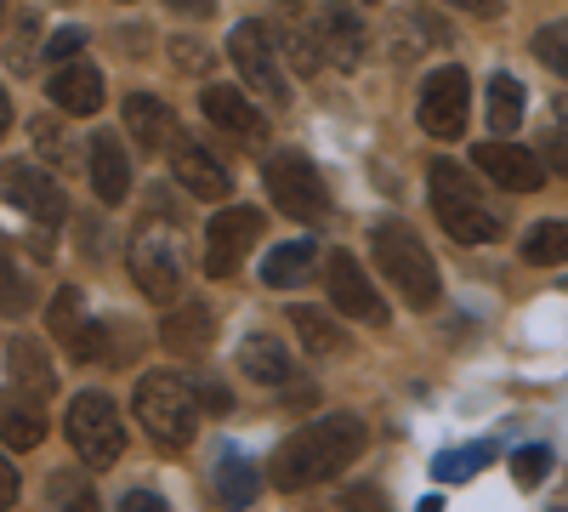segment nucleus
<instances>
[{
    "mask_svg": "<svg viewBox=\"0 0 568 512\" xmlns=\"http://www.w3.org/2000/svg\"><path fill=\"white\" fill-rule=\"evenodd\" d=\"M364 444H369L364 415H353V410L318 415V422L296 428L291 439H284V444L273 450V484H278V490H307V484H324V479L347 473L353 461L364 455Z\"/></svg>",
    "mask_w": 568,
    "mask_h": 512,
    "instance_id": "nucleus-1",
    "label": "nucleus"
},
{
    "mask_svg": "<svg viewBox=\"0 0 568 512\" xmlns=\"http://www.w3.org/2000/svg\"><path fill=\"white\" fill-rule=\"evenodd\" d=\"M426 182H433V211L444 222V234L455 245H489L500 234V217L489 211L484 189L471 182L455 160H433V171H426Z\"/></svg>",
    "mask_w": 568,
    "mask_h": 512,
    "instance_id": "nucleus-2",
    "label": "nucleus"
},
{
    "mask_svg": "<svg viewBox=\"0 0 568 512\" xmlns=\"http://www.w3.org/2000/svg\"><path fill=\"white\" fill-rule=\"evenodd\" d=\"M136 422H142V433H149L154 444L187 450V444H194V433H200V399L187 393L182 377L154 370V377L136 382Z\"/></svg>",
    "mask_w": 568,
    "mask_h": 512,
    "instance_id": "nucleus-3",
    "label": "nucleus"
},
{
    "mask_svg": "<svg viewBox=\"0 0 568 512\" xmlns=\"http://www.w3.org/2000/svg\"><path fill=\"white\" fill-rule=\"evenodd\" d=\"M375 268L393 279L398 297H404L409 308H433L438 291H444L433 251H426V245L415 240V228H404V222H382V228H375Z\"/></svg>",
    "mask_w": 568,
    "mask_h": 512,
    "instance_id": "nucleus-4",
    "label": "nucleus"
},
{
    "mask_svg": "<svg viewBox=\"0 0 568 512\" xmlns=\"http://www.w3.org/2000/svg\"><path fill=\"white\" fill-rule=\"evenodd\" d=\"M69 444L85 461V473H103V468L120 461L125 422H120V410H114L109 393H74V404H69Z\"/></svg>",
    "mask_w": 568,
    "mask_h": 512,
    "instance_id": "nucleus-5",
    "label": "nucleus"
},
{
    "mask_svg": "<svg viewBox=\"0 0 568 512\" xmlns=\"http://www.w3.org/2000/svg\"><path fill=\"white\" fill-rule=\"evenodd\" d=\"M262 182H267V194L284 217H296V222H324L329 217V189H324L318 165L302 149H278L262 165Z\"/></svg>",
    "mask_w": 568,
    "mask_h": 512,
    "instance_id": "nucleus-6",
    "label": "nucleus"
},
{
    "mask_svg": "<svg viewBox=\"0 0 568 512\" xmlns=\"http://www.w3.org/2000/svg\"><path fill=\"white\" fill-rule=\"evenodd\" d=\"M0 200H12L34 222V234L45 240V251H52V228H63V217H69V200H63L52 171H40L29 160H0Z\"/></svg>",
    "mask_w": 568,
    "mask_h": 512,
    "instance_id": "nucleus-7",
    "label": "nucleus"
},
{
    "mask_svg": "<svg viewBox=\"0 0 568 512\" xmlns=\"http://www.w3.org/2000/svg\"><path fill=\"white\" fill-rule=\"evenodd\" d=\"M227 58L233 69L245 74V86L256 91V103L267 109H291V86H284V69H278V52H273V29L267 23H240L227 34Z\"/></svg>",
    "mask_w": 568,
    "mask_h": 512,
    "instance_id": "nucleus-8",
    "label": "nucleus"
},
{
    "mask_svg": "<svg viewBox=\"0 0 568 512\" xmlns=\"http://www.w3.org/2000/svg\"><path fill=\"white\" fill-rule=\"evenodd\" d=\"M131 279H136V291L160 308H171L182 297V251L165 228H142L131 240Z\"/></svg>",
    "mask_w": 568,
    "mask_h": 512,
    "instance_id": "nucleus-9",
    "label": "nucleus"
},
{
    "mask_svg": "<svg viewBox=\"0 0 568 512\" xmlns=\"http://www.w3.org/2000/svg\"><path fill=\"white\" fill-rule=\"evenodd\" d=\"M466 120H471V80H466L460 63H444L420 86V126L433 137H444V143H455L466 131Z\"/></svg>",
    "mask_w": 568,
    "mask_h": 512,
    "instance_id": "nucleus-10",
    "label": "nucleus"
},
{
    "mask_svg": "<svg viewBox=\"0 0 568 512\" xmlns=\"http://www.w3.org/2000/svg\"><path fill=\"white\" fill-rule=\"evenodd\" d=\"M256 240H262V211H251V205L216 211L211 228H205V273L211 279H233Z\"/></svg>",
    "mask_w": 568,
    "mask_h": 512,
    "instance_id": "nucleus-11",
    "label": "nucleus"
},
{
    "mask_svg": "<svg viewBox=\"0 0 568 512\" xmlns=\"http://www.w3.org/2000/svg\"><path fill=\"white\" fill-rule=\"evenodd\" d=\"M171 171H176V182H182L194 200H227V189H233L227 160H222L211 143H200L194 131H176V137H171Z\"/></svg>",
    "mask_w": 568,
    "mask_h": 512,
    "instance_id": "nucleus-12",
    "label": "nucleus"
},
{
    "mask_svg": "<svg viewBox=\"0 0 568 512\" xmlns=\"http://www.w3.org/2000/svg\"><path fill=\"white\" fill-rule=\"evenodd\" d=\"M324 285H329V302H336L347 319H364V324H387V319H393L387 302H382V291L369 285L364 268H358V257H347V251H329Z\"/></svg>",
    "mask_w": 568,
    "mask_h": 512,
    "instance_id": "nucleus-13",
    "label": "nucleus"
},
{
    "mask_svg": "<svg viewBox=\"0 0 568 512\" xmlns=\"http://www.w3.org/2000/svg\"><path fill=\"white\" fill-rule=\"evenodd\" d=\"M471 160H478V171L495 182V189H511V194H535V189H546V160L535 154V149H524V143H478L471 149Z\"/></svg>",
    "mask_w": 568,
    "mask_h": 512,
    "instance_id": "nucleus-14",
    "label": "nucleus"
},
{
    "mask_svg": "<svg viewBox=\"0 0 568 512\" xmlns=\"http://www.w3.org/2000/svg\"><path fill=\"white\" fill-rule=\"evenodd\" d=\"M313 34L324 46V63H336V69H358L364 52H369V29L353 7H318Z\"/></svg>",
    "mask_w": 568,
    "mask_h": 512,
    "instance_id": "nucleus-15",
    "label": "nucleus"
},
{
    "mask_svg": "<svg viewBox=\"0 0 568 512\" xmlns=\"http://www.w3.org/2000/svg\"><path fill=\"white\" fill-rule=\"evenodd\" d=\"M200 109H205V120L216 131L233 137V143H262V137H267V120L251 109L245 91H233V86H205L200 91Z\"/></svg>",
    "mask_w": 568,
    "mask_h": 512,
    "instance_id": "nucleus-16",
    "label": "nucleus"
},
{
    "mask_svg": "<svg viewBox=\"0 0 568 512\" xmlns=\"http://www.w3.org/2000/svg\"><path fill=\"white\" fill-rule=\"evenodd\" d=\"M85 177H91V194L103 205H120L131 194V154L114 131H98L91 137V154H85Z\"/></svg>",
    "mask_w": 568,
    "mask_h": 512,
    "instance_id": "nucleus-17",
    "label": "nucleus"
},
{
    "mask_svg": "<svg viewBox=\"0 0 568 512\" xmlns=\"http://www.w3.org/2000/svg\"><path fill=\"white\" fill-rule=\"evenodd\" d=\"M387 52L398 58V63H415V58H426V52H449V29H444V18H433V12H398L393 23H387Z\"/></svg>",
    "mask_w": 568,
    "mask_h": 512,
    "instance_id": "nucleus-18",
    "label": "nucleus"
},
{
    "mask_svg": "<svg viewBox=\"0 0 568 512\" xmlns=\"http://www.w3.org/2000/svg\"><path fill=\"white\" fill-rule=\"evenodd\" d=\"M160 342H165L176 359H200V353H211V342H216V313H211L205 302H182V308H171L165 324H160Z\"/></svg>",
    "mask_w": 568,
    "mask_h": 512,
    "instance_id": "nucleus-19",
    "label": "nucleus"
},
{
    "mask_svg": "<svg viewBox=\"0 0 568 512\" xmlns=\"http://www.w3.org/2000/svg\"><path fill=\"white\" fill-rule=\"evenodd\" d=\"M125 126H131L142 154H160L176 137V114H171L165 98H154V91H131V98H125Z\"/></svg>",
    "mask_w": 568,
    "mask_h": 512,
    "instance_id": "nucleus-20",
    "label": "nucleus"
},
{
    "mask_svg": "<svg viewBox=\"0 0 568 512\" xmlns=\"http://www.w3.org/2000/svg\"><path fill=\"white\" fill-rule=\"evenodd\" d=\"M45 98H52L63 114H98L103 109V74L91 69V63H58L52 86H45Z\"/></svg>",
    "mask_w": 568,
    "mask_h": 512,
    "instance_id": "nucleus-21",
    "label": "nucleus"
},
{
    "mask_svg": "<svg viewBox=\"0 0 568 512\" xmlns=\"http://www.w3.org/2000/svg\"><path fill=\"white\" fill-rule=\"evenodd\" d=\"M45 439V399L12 388V393H0V444H12V450H34Z\"/></svg>",
    "mask_w": 568,
    "mask_h": 512,
    "instance_id": "nucleus-22",
    "label": "nucleus"
},
{
    "mask_svg": "<svg viewBox=\"0 0 568 512\" xmlns=\"http://www.w3.org/2000/svg\"><path fill=\"white\" fill-rule=\"evenodd\" d=\"M318 273V240H291V245H273L262 257V279L273 291H291V285H307Z\"/></svg>",
    "mask_w": 568,
    "mask_h": 512,
    "instance_id": "nucleus-23",
    "label": "nucleus"
},
{
    "mask_svg": "<svg viewBox=\"0 0 568 512\" xmlns=\"http://www.w3.org/2000/svg\"><path fill=\"white\" fill-rule=\"evenodd\" d=\"M240 370L251 382H262V388H278V382H291V353H284V342L273 331H256L240 348Z\"/></svg>",
    "mask_w": 568,
    "mask_h": 512,
    "instance_id": "nucleus-24",
    "label": "nucleus"
},
{
    "mask_svg": "<svg viewBox=\"0 0 568 512\" xmlns=\"http://www.w3.org/2000/svg\"><path fill=\"white\" fill-rule=\"evenodd\" d=\"M40 52H45V46H40V12L34 7H18L12 23H7V34H0V58H7L12 74H34Z\"/></svg>",
    "mask_w": 568,
    "mask_h": 512,
    "instance_id": "nucleus-25",
    "label": "nucleus"
},
{
    "mask_svg": "<svg viewBox=\"0 0 568 512\" xmlns=\"http://www.w3.org/2000/svg\"><path fill=\"white\" fill-rule=\"evenodd\" d=\"M12 388L34 393V399H52L58 377H52V359H45V348L34 337H18L12 342Z\"/></svg>",
    "mask_w": 568,
    "mask_h": 512,
    "instance_id": "nucleus-26",
    "label": "nucleus"
},
{
    "mask_svg": "<svg viewBox=\"0 0 568 512\" xmlns=\"http://www.w3.org/2000/svg\"><path fill=\"white\" fill-rule=\"evenodd\" d=\"M524 98H529V91H524L517 74H495L489 80V126H495V137L524 126Z\"/></svg>",
    "mask_w": 568,
    "mask_h": 512,
    "instance_id": "nucleus-27",
    "label": "nucleus"
},
{
    "mask_svg": "<svg viewBox=\"0 0 568 512\" xmlns=\"http://www.w3.org/2000/svg\"><path fill=\"white\" fill-rule=\"evenodd\" d=\"M291 324H296V337H302L307 353H342L347 348V331L329 313H318V308H291Z\"/></svg>",
    "mask_w": 568,
    "mask_h": 512,
    "instance_id": "nucleus-28",
    "label": "nucleus"
},
{
    "mask_svg": "<svg viewBox=\"0 0 568 512\" xmlns=\"http://www.w3.org/2000/svg\"><path fill=\"white\" fill-rule=\"evenodd\" d=\"M524 262H535V268H557V262H568V217H551V222H535V228H529Z\"/></svg>",
    "mask_w": 568,
    "mask_h": 512,
    "instance_id": "nucleus-29",
    "label": "nucleus"
},
{
    "mask_svg": "<svg viewBox=\"0 0 568 512\" xmlns=\"http://www.w3.org/2000/svg\"><path fill=\"white\" fill-rule=\"evenodd\" d=\"M489 461H495V444H460V450H444L433 461V479L438 484H466L471 473H484Z\"/></svg>",
    "mask_w": 568,
    "mask_h": 512,
    "instance_id": "nucleus-30",
    "label": "nucleus"
},
{
    "mask_svg": "<svg viewBox=\"0 0 568 512\" xmlns=\"http://www.w3.org/2000/svg\"><path fill=\"white\" fill-rule=\"evenodd\" d=\"M256 490H262V479H256L251 461H245V455H222V468H216V495H222L227 506H251Z\"/></svg>",
    "mask_w": 568,
    "mask_h": 512,
    "instance_id": "nucleus-31",
    "label": "nucleus"
},
{
    "mask_svg": "<svg viewBox=\"0 0 568 512\" xmlns=\"http://www.w3.org/2000/svg\"><path fill=\"white\" fill-rule=\"evenodd\" d=\"M29 302H34V285L23 279V268L12 262V251L0 245V313H29Z\"/></svg>",
    "mask_w": 568,
    "mask_h": 512,
    "instance_id": "nucleus-32",
    "label": "nucleus"
},
{
    "mask_svg": "<svg viewBox=\"0 0 568 512\" xmlns=\"http://www.w3.org/2000/svg\"><path fill=\"white\" fill-rule=\"evenodd\" d=\"M29 137H34V149H40L45 160H52L58 171H69V165H74V137H69L58 120H45V114H40V120L29 126Z\"/></svg>",
    "mask_w": 568,
    "mask_h": 512,
    "instance_id": "nucleus-33",
    "label": "nucleus"
},
{
    "mask_svg": "<svg viewBox=\"0 0 568 512\" xmlns=\"http://www.w3.org/2000/svg\"><path fill=\"white\" fill-rule=\"evenodd\" d=\"M284 52H291V69H296V74H318V69H324V46H318L313 23L284 29Z\"/></svg>",
    "mask_w": 568,
    "mask_h": 512,
    "instance_id": "nucleus-34",
    "label": "nucleus"
},
{
    "mask_svg": "<svg viewBox=\"0 0 568 512\" xmlns=\"http://www.w3.org/2000/svg\"><path fill=\"white\" fill-rule=\"evenodd\" d=\"M546 473H551V450H546V444H524V450L511 455V479H517V490H540Z\"/></svg>",
    "mask_w": 568,
    "mask_h": 512,
    "instance_id": "nucleus-35",
    "label": "nucleus"
},
{
    "mask_svg": "<svg viewBox=\"0 0 568 512\" xmlns=\"http://www.w3.org/2000/svg\"><path fill=\"white\" fill-rule=\"evenodd\" d=\"M535 58L568 80V23H546V29L535 34Z\"/></svg>",
    "mask_w": 568,
    "mask_h": 512,
    "instance_id": "nucleus-36",
    "label": "nucleus"
},
{
    "mask_svg": "<svg viewBox=\"0 0 568 512\" xmlns=\"http://www.w3.org/2000/svg\"><path fill=\"white\" fill-rule=\"evenodd\" d=\"M171 63L182 69V74H211V63H216V52H211V46L205 40H171Z\"/></svg>",
    "mask_w": 568,
    "mask_h": 512,
    "instance_id": "nucleus-37",
    "label": "nucleus"
},
{
    "mask_svg": "<svg viewBox=\"0 0 568 512\" xmlns=\"http://www.w3.org/2000/svg\"><path fill=\"white\" fill-rule=\"evenodd\" d=\"M45 324H52V337H63V342L80 331V291H74V285L58 291V302H52V313H45Z\"/></svg>",
    "mask_w": 568,
    "mask_h": 512,
    "instance_id": "nucleus-38",
    "label": "nucleus"
},
{
    "mask_svg": "<svg viewBox=\"0 0 568 512\" xmlns=\"http://www.w3.org/2000/svg\"><path fill=\"white\" fill-rule=\"evenodd\" d=\"M85 46V29H58L52 40H45V63H74Z\"/></svg>",
    "mask_w": 568,
    "mask_h": 512,
    "instance_id": "nucleus-39",
    "label": "nucleus"
},
{
    "mask_svg": "<svg viewBox=\"0 0 568 512\" xmlns=\"http://www.w3.org/2000/svg\"><path fill=\"white\" fill-rule=\"evenodd\" d=\"M194 399H200V404H205L211 415H227V410H233V393H227L222 382H205V377L194 382Z\"/></svg>",
    "mask_w": 568,
    "mask_h": 512,
    "instance_id": "nucleus-40",
    "label": "nucleus"
},
{
    "mask_svg": "<svg viewBox=\"0 0 568 512\" xmlns=\"http://www.w3.org/2000/svg\"><path fill=\"white\" fill-rule=\"evenodd\" d=\"M546 165H551L557 177H568V131H557L551 143H546Z\"/></svg>",
    "mask_w": 568,
    "mask_h": 512,
    "instance_id": "nucleus-41",
    "label": "nucleus"
},
{
    "mask_svg": "<svg viewBox=\"0 0 568 512\" xmlns=\"http://www.w3.org/2000/svg\"><path fill=\"white\" fill-rule=\"evenodd\" d=\"M52 495H58V501H80V506H91V490H80V479H69V473L52 479Z\"/></svg>",
    "mask_w": 568,
    "mask_h": 512,
    "instance_id": "nucleus-42",
    "label": "nucleus"
},
{
    "mask_svg": "<svg viewBox=\"0 0 568 512\" xmlns=\"http://www.w3.org/2000/svg\"><path fill=\"white\" fill-rule=\"evenodd\" d=\"M125 512H165V501L154 490H125Z\"/></svg>",
    "mask_w": 568,
    "mask_h": 512,
    "instance_id": "nucleus-43",
    "label": "nucleus"
},
{
    "mask_svg": "<svg viewBox=\"0 0 568 512\" xmlns=\"http://www.w3.org/2000/svg\"><path fill=\"white\" fill-rule=\"evenodd\" d=\"M165 7H171L176 18H211V12H216V0H165Z\"/></svg>",
    "mask_w": 568,
    "mask_h": 512,
    "instance_id": "nucleus-44",
    "label": "nucleus"
},
{
    "mask_svg": "<svg viewBox=\"0 0 568 512\" xmlns=\"http://www.w3.org/2000/svg\"><path fill=\"white\" fill-rule=\"evenodd\" d=\"M12 501H18V468L0 455V506H12Z\"/></svg>",
    "mask_w": 568,
    "mask_h": 512,
    "instance_id": "nucleus-45",
    "label": "nucleus"
},
{
    "mask_svg": "<svg viewBox=\"0 0 568 512\" xmlns=\"http://www.w3.org/2000/svg\"><path fill=\"white\" fill-rule=\"evenodd\" d=\"M444 7H460V12H478V18H495V12H506V0H444Z\"/></svg>",
    "mask_w": 568,
    "mask_h": 512,
    "instance_id": "nucleus-46",
    "label": "nucleus"
},
{
    "mask_svg": "<svg viewBox=\"0 0 568 512\" xmlns=\"http://www.w3.org/2000/svg\"><path fill=\"white\" fill-rule=\"evenodd\" d=\"M7 126H12V103L0 98V137H7Z\"/></svg>",
    "mask_w": 568,
    "mask_h": 512,
    "instance_id": "nucleus-47",
    "label": "nucleus"
},
{
    "mask_svg": "<svg viewBox=\"0 0 568 512\" xmlns=\"http://www.w3.org/2000/svg\"><path fill=\"white\" fill-rule=\"evenodd\" d=\"M557 120H562V131H568V98H562V103H557Z\"/></svg>",
    "mask_w": 568,
    "mask_h": 512,
    "instance_id": "nucleus-48",
    "label": "nucleus"
},
{
    "mask_svg": "<svg viewBox=\"0 0 568 512\" xmlns=\"http://www.w3.org/2000/svg\"><path fill=\"white\" fill-rule=\"evenodd\" d=\"M0 34H7V0H0Z\"/></svg>",
    "mask_w": 568,
    "mask_h": 512,
    "instance_id": "nucleus-49",
    "label": "nucleus"
},
{
    "mask_svg": "<svg viewBox=\"0 0 568 512\" xmlns=\"http://www.w3.org/2000/svg\"><path fill=\"white\" fill-rule=\"evenodd\" d=\"M364 7H382V0H364Z\"/></svg>",
    "mask_w": 568,
    "mask_h": 512,
    "instance_id": "nucleus-50",
    "label": "nucleus"
}]
</instances>
